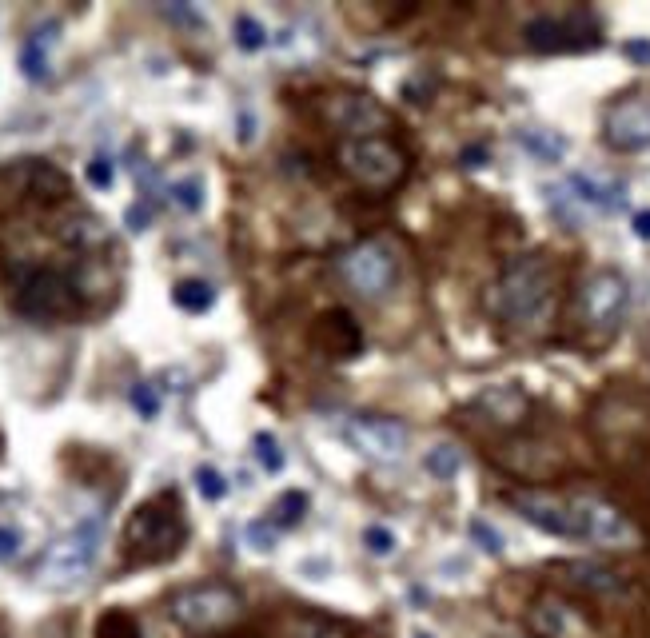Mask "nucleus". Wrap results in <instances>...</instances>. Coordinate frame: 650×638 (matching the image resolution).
<instances>
[{"mask_svg":"<svg viewBox=\"0 0 650 638\" xmlns=\"http://www.w3.org/2000/svg\"><path fill=\"white\" fill-rule=\"evenodd\" d=\"M100 547H104V527H100V519H84V523H76L72 531H64V535L40 555L36 579H40L44 587H56V591L76 587L80 579L92 575V567H96V559H100Z\"/></svg>","mask_w":650,"mask_h":638,"instance_id":"20e7f679","label":"nucleus"},{"mask_svg":"<svg viewBox=\"0 0 650 638\" xmlns=\"http://www.w3.org/2000/svg\"><path fill=\"white\" fill-rule=\"evenodd\" d=\"M499 459L523 479H551L563 467V455L547 443H511V447H503Z\"/></svg>","mask_w":650,"mask_h":638,"instance_id":"dca6fc26","label":"nucleus"},{"mask_svg":"<svg viewBox=\"0 0 650 638\" xmlns=\"http://www.w3.org/2000/svg\"><path fill=\"white\" fill-rule=\"evenodd\" d=\"M519 144H523L535 160H543V164H555V160H563V152H567V140L555 136V132H547V128H527V132H519Z\"/></svg>","mask_w":650,"mask_h":638,"instance_id":"4be33fe9","label":"nucleus"},{"mask_svg":"<svg viewBox=\"0 0 650 638\" xmlns=\"http://www.w3.org/2000/svg\"><path fill=\"white\" fill-rule=\"evenodd\" d=\"M571 511H575L579 539H591L599 547H635L639 543V531L631 527V519L599 495H575Z\"/></svg>","mask_w":650,"mask_h":638,"instance_id":"1a4fd4ad","label":"nucleus"},{"mask_svg":"<svg viewBox=\"0 0 650 638\" xmlns=\"http://www.w3.org/2000/svg\"><path fill=\"white\" fill-rule=\"evenodd\" d=\"M423 467L435 475V479H455L459 467H463V451L455 443H435L427 455H423Z\"/></svg>","mask_w":650,"mask_h":638,"instance_id":"b1692460","label":"nucleus"},{"mask_svg":"<svg viewBox=\"0 0 650 638\" xmlns=\"http://www.w3.org/2000/svg\"><path fill=\"white\" fill-rule=\"evenodd\" d=\"M144 224H148V208H132L128 212V228L132 232H144Z\"/></svg>","mask_w":650,"mask_h":638,"instance_id":"ea45409f","label":"nucleus"},{"mask_svg":"<svg viewBox=\"0 0 650 638\" xmlns=\"http://www.w3.org/2000/svg\"><path fill=\"white\" fill-rule=\"evenodd\" d=\"M527 631L535 638H599L591 619L559 595H539L527 607Z\"/></svg>","mask_w":650,"mask_h":638,"instance_id":"4468645a","label":"nucleus"},{"mask_svg":"<svg viewBox=\"0 0 650 638\" xmlns=\"http://www.w3.org/2000/svg\"><path fill=\"white\" fill-rule=\"evenodd\" d=\"M48 32H56V24L32 32V36L24 40V48H20V68H24L28 80H44V76H48V40H52Z\"/></svg>","mask_w":650,"mask_h":638,"instance_id":"412c9836","label":"nucleus"},{"mask_svg":"<svg viewBox=\"0 0 650 638\" xmlns=\"http://www.w3.org/2000/svg\"><path fill=\"white\" fill-rule=\"evenodd\" d=\"M244 539L252 543V551L268 555V551L276 547V523H248V527H244Z\"/></svg>","mask_w":650,"mask_h":638,"instance_id":"72a5a7b5","label":"nucleus"},{"mask_svg":"<svg viewBox=\"0 0 650 638\" xmlns=\"http://www.w3.org/2000/svg\"><path fill=\"white\" fill-rule=\"evenodd\" d=\"M563 575H567V583L575 591H587L595 599H619V595H627V579L619 571L603 567V563H567Z\"/></svg>","mask_w":650,"mask_h":638,"instance_id":"f3484780","label":"nucleus"},{"mask_svg":"<svg viewBox=\"0 0 650 638\" xmlns=\"http://www.w3.org/2000/svg\"><path fill=\"white\" fill-rule=\"evenodd\" d=\"M16 551H20V531H12V527H0V563L16 559Z\"/></svg>","mask_w":650,"mask_h":638,"instance_id":"e433bc0d","label":"nucleus"},{"mask_svg":"<svg viewBox=\"0 0 650 638\" xmlns=\"http://www.w3.org/2000/svg\"><path fill=\"white\" fill-rule=\"evenodd\" d=\"M343 439L363 455V459H375V463H395L407 455L411 447V431L395 419H379V415H355L343 423Z\"/></svg>","mask_w":650,"mask_h":638,"instance_id":"9d476101","label":"nucleus"},{"mask_svg":"<svg viewBox=\"0 0 650 638\" xmlns=\"http://www.w3.org/2000/svg\"><path fill=\"white\" fill-rule=\"evenodd\" d=\"M491 312L519 331H543L555 316V272H551V264L543 256L511 260L491 288Z\"/></svg>","mask_w":650,"mask_h":638,"instance_id":"f257e3e1","label":"nucleus"},{"mask_svg":"<svg viewBox=\"0 0 650 638\" xmlns=\"http://www.w3.org/2000/svg\"><path fill=\"white\" fill-rule=\"evenodd\" d=\"M467 531H471V539H475V543H479L487 555H503V535H499V531H491L483 519H471V527H467Z\"/></svg>","mask_w":650,"mask_h":638,"instance_id":"f704fd0d","label":"nucleus"},{"mask_svg":"<svg viewBox=\"0 0 650 638\" xmlns=\"http://www.w3.org/2000/svg\"><path fill=\"white\" fill-rule=\"evenodd\" d=\"M603 140L615 152L650 148V96H623L603 116Z\"/></svg>","mask_w":650,"mask_h":638,"instance_id":"ddd939ff","label":"nucleus"},{"mask_svg":"<svg viewBox=\"0 0 650 638\" xmlns=\"http://www.w3.org/2000/svg\"><path fill=\"white\" fill-rule=\"evenodd\" d=\"M196 491H200L208 503H220V499L228 495V479H224L216 467L200 463V467H196Z\"/></svg>","mask_w":650,"mask_h":638,"instance_id":"c85d7f7f","label":"nucleus"},{"mask_svg":"<svg viewBox=\"0 0 650 638\" xmlns=\"http://www.w3.org/2000/svg\"><path fill=\"white\" fill-rule=\"evenodd\" d=\"M8 292H12V308L20 316L40 319V323L72 319L80 312V288L72 284L68 272L48 268V264H12Z\"/></svg>","mask_w":650,"mask_h":638,"instance_id":"7ed1b4c3","label":"nucleus"},{"mask_svg":"<svg viewBox=\"0 0 650 638\" xmlns=\"http://www.w3.org/2000/svg\"><path fill=\"white\" fill-rule=\"evenodd\" d=\"M527 48L535 52H571V48H591L599 44V24L587 8H575L571 16H535L527 28Z\"/></svg>","mask_w":650,"mask_h":638,"instance_id":"6e6552de","label":"nucleus"},{"mask_svg":"<svg viewBox=\"0 0 650 638\" xmlns=\"http://www.w3.org/2000/svg\"><path fill=\"white\" fill-rule=\"evenodd\" d=\"M627 300H631V288L619 272H595L583 292H579V312H583V323L595 327V331H615L619 319L627 312Z\"/></svg>","mask_w":650,"mask_h":638,"instance_id":"9b49d317","label":"nucleus"},{"mask_svg":"<svg viewBox=\"0 0 650 638\" xmlns=\"http://www.w3.org/2000/svg\"><path fill=\"white\" fill-rule=\"evenodd\" d=\"M172 200H176L184 212H200V208H204V188H200V180H180V184H172Z\"/></svg>","mask_w":650,"mask_h":638,"instance_id":"2f4dec72","label":"nucleus"},{"mask_svg":"<svg viewBox=\"0 0 650 638\" xmlns=\"http://www.w3.org/2000/svg\"><path fill=\"white\" fill-rule=\"evenodd\" d=\"M172 304H176L180 312L200 316V312H208V308L216 304V292H212V284H204V280H180V284L172 288Z\"/></svg>","mask_w":650,"mask_h":638,"instance_id":"5701e85b","label":"nucleus"},{"mask_svg":"<svg viewBox=\"0 0 650 638\" xmlns=\"http://www.w3.org/2000/svg\"><path fill=\"white\" fill-rule=\"evenodd\" d=\"M316 343L324 347L331 359H351V355H359V327H355V319L347 316V312H327L320 323H316Z\"/></svg>","mask_w":650,"mask_h":638,"instance_id":"a211bd4d","label":"nucleus"},{"mask_svg":"<svg viewBox=\"0 0 650 638\" xmlns=\"http://www.w3.org/2000/svg\"><path fill=\"white\" fill-rule=\"evenodd\" d=\"M244 615V595L228 583H196L168 599V619L188 635H212Z\"/></svg>","mask_w":650,"mask_h":638,"instance_id":"39448f33","label":"nucleus"},{"mask_svg":"<svg viewBox=\"0 0 650 638\" xmlns=\"http://www.w3.org/2000/svg\"><path fill=\"white\" fill-rule=\"evenodd\" d=\"M343 172L367 192H391L407 176V156L387 136H359L339 144Z\"/></svg>","mask_w":650,"mask_h":638,"instance_id":"0eeeda50","label":"nucleus"},{"mask_svg":"<svg viewBox=\"0 0 650 638\" xmlns=\"http://www.w3.org/2000/svg\"><path fill=\"white\" fill-rule=\"evenodd\" d=\"M84 176H88V184L92 188H112V180H116V168H112V160H104V156H96L88 168H84Z\"/></svg>","mask_w":650,"mask_h":638,"instance_id":"c9c22d12","label":"nucleus"},{"mask_svg":"<svg viewBox=\"0 0 650 638\" xmlns=\"http://www.w3.org/2000/svg\"><path fill=\"white\" fill-rule=\"evenodd\" d=\"M335 272L359 300H383L399 280V252L391 240L371 236V240H359L355 248H347L335 260Z\"/></svg>","mask_w":650,"mask_h":638,"instance_id":"423d86ee","label":"nucleus"},{"mask_svg":"<svg viewBox=\"0 0 650 638\" xmlns=\"http://www.w3.org/2000/svg\"><path fill=\"white\" fill-rule=\"evenodd\" d=\"M507 503H511L531 527H539V531H547V535H559V539H579L571 499H555V495H547V491H515Z\"/></svg>","mask_w":650,"mask_h":638,"instance_id":"2eb2a0df","label":"nucleus"},{"mask_svg":"<svg viewBox=\"0 0 650 638\" xmlns=\"http://www.w3.org/2000/svg\"><path fill=\"white\" fill-rule=\"evenodd\" d=\"M571 188L587 200V204H595V208H603V212H619L623 208V184L619 180H607V176H595V172H575L571 176Z\"/></svg>","mask_w":650,"mask_h":638,"instance_id":"6ab92c4d","label":"nucleus"},{"mask_svg":"<svg viewBox=\"0 0 650 638\" xmlns=\"http://www.w3.org/2000/svg\"><path fill=\"white\" fill-rule=\"evenodd\" d=\"M236 44H240L244 52H260V48L268 44L264 24H260L256 16H248V12H240V16H236Z\"/></svg>","mask_w":650,"mask_h":638,"instance_id":"bb28decb","label":"nucleus"},{"mask_svg":"<svg viewBox=\"0 0 650 638\" xmlns=\"http://www.w3.org/2000/svg\"><path fill=\"white\" fill-rule=\"evenodd\" d=\"M479 407L495 419V423H519L523 415H527V395L519 391V387H491L483 399H479Z\"/></svg>","mask_w":650,"mask_h":638,"instance_id":"aec40b11","label":"nucleus"},{"mask_svg":"<svg viewBox=\"0 0 650 638\" xmlns=\"http://www.w3.org/2000/svg\"><path fill=\"white\" fill-rule=\"evenodd\" d=\"M363 547H367L375 559H387V555L395 551V535H391L383 523H371V527L363 531Z\"/></svg>","mask_w":650,"mask_h":638,"instance_id":"c756f323","label":"nucleus"},{"mask_svg":"<svg viewBox=\"0 0 650 638\" xmlns=\"http://www.w3.org/2000/svg\"><path fill=\"white\" fill-rule=\"evenodd\" d=\"M132 407L144 415V419H156L160 415V391L152 383H136L132 387Z\"/></svg>","mask_w":650,"mask_h":638,"instance_id":"473e14b6","label":"nucleus"},{"mask_svg":"<svg viewBox=\"0 0 650 638\" xmlns=\"http://www.w3.org/2000/svg\"><path fill=\"white\" fill-rule=\"evenodd\" d=\"M627 56H631V60H639V64H647V60H650V40H631V44H627Z\"/></svg>","mask_w":650,"mask_h":638,"instance_id":"4c0bfd02","label":"nucleus"},{"mask_svg":"<svg viewBox=\"0 0 650 638\" xmlns=\"http://www.w3.org/2000/svg\"><path fill=\"white\" fill-rule=\"evenodd\" d=\"M188 539V523H184V511H180V499L176 491H164L148 503H140L124 527V551L132 563L140 567H152V563H164L172 559Z\"/></svg>","mask_w":650,"mask_h":638,"instance_id":"f03ea898","label":"nucleus"},{"mask_svg":"<svg viewBox=\"0 0 650 638\" xmlns=\"http://www.w3.org/2000/svg\"><path fill=\"white\" fill-rule=\"evenodd\" d=\"M635 236H639V240H650V212H639V216H635Z\"/></svg>","mask_w":650,"mask_h":638,"instance_id":"a19ab883","label":"nucleus"},{"mask_svg":"<svg viewBox=\"0 0 650 638\" xmlns=\"http://www.w3.org/2000/svg\"><path fill=\"white\" fill-rule=\"evenodd\" d=\"M324 116L347 132V140H359V136H383L391 128V112L367 96V92H335L324 100Z\"/></svg>","mask_w":650,"mask_h":638,"instance_id":"f8f14e48","label":"nucleus"},{"mask_svg":"<svg viewBox=\"0 0 650 638\" xmlns=\"http://www.w3.org/2000/svg\"><path fill=\"white\" fill-rule=\"evenodd\" d=\"M415 638H427V635H415Z\"/></svg>","mask_w":650,"mask_h":638,"instance_id":"79ce46f5","label":"nucleus"},{"mask_svg":"<svg viewBox=\"0 0 650 638\" xmlns=\"http://www.w3.org/2000/svg\"><path fill=\"white\" fill-rule=\"evenodd\" d=\"M96 638H144L136 619L128 611H108L100 623H96Z\"/></svg>","mask_w":650,"mask_h":638,"instance_id":"a878e982","label":"nucleus"},{"mask_svg":"<svg viewBox=\"0 0 650 638\" xmlns=\"http://www.w3.org/2000/svg\"><path fill=\"white\" fill-rule=\"evenodd\" d=\"M487 160V148H479V144H471V148H463V164L467 168H479Z\"/></svg>","mask_w":650,"mask_h":638,"instance_id":"58836bf2","label":"nucleus"},{"mask_svg":"<svg viewBox=\"0 0 650 638\" xmlns=\"http://www.w3.org/2000/svg\"><path fill=\"white\" fill-rule=\"evenodd\" d=\"M292 638H343V635H339L335 623L308 615V619H296V623H292Z\"/></svg>","mask_w":650,"mask_h":638,"instance_id":"7c9ffc66","label":"nucleus"},{"mask_svg":"<svg viewBox=\"0 0 650 638\" xmlns=\"http://www.w3.org/2000/svg\"><path fill=\"white\" fill-rule=\"evenodd\" d=\"M252 447H256V459H260V467H264L268 475H280V471H284V447L276 443V435L260 431V435L252 439Z\"/></svg>","mask_w":650,"mask_h":638,"instance_id":"cd10ccee","label":"nucleus"},{"mask_svg":"<svg viewBox=\"0 0 650 638\" xmlns=\"http://www.w3.org/2000/svg\"><path fill=\"white\" fill-rule=\"evenodd\" d=\"M304 515H308V495L304 491H284L276 499V507H272V523H280V527H296Z\"/></svg>","mask_w":650,"mask_h":638,"instance_id":"393cba45","label":"nucleus"}]
</instances>
